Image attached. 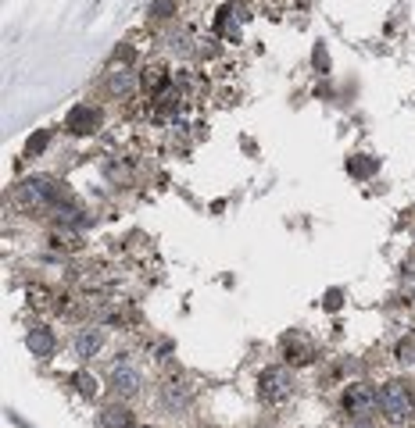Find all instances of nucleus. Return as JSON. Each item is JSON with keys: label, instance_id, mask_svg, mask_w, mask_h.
Masks as SVG:
<instances>
[{"label": "nucleus", "instance_id": "2", "mask_svg": "<svg viewBox=\"0 0 415 428\" xmlns=\"http://www.w3.org/2000/svg\"><path fill=\"white\" fill-rule=\"evenodd\" d=\"M340 407H344V414H347V418L365 421V418L380 407V389H372L369 382H351V385H344Z\"/></svg>", "mask_w": 415, "mask_h": 428}, {"label": "nucleus", "instance_id": "5", "mask_svg": "<svg viewBox=\"0 0 415 428\" xmlns=\"http://www.w3.org/2000/svg\"><path fill=\"white\" fill-rule=\"evenodd\" d=\"M22 197H26L29 204H47V200L57 197V186H54V179H47V175H33V179L22 182Z\"/></svg>", "mask_w": 415, "mask_h": 428}, {"label": "nucleus", "instance_id": "17", "mask_svg": "<svg viewBox=\"0 0 415 428\" xmlns=\"http://www.w3.org/2000/svg\"><path fill=\"white\" fill-rule=\"evenodd\" d=\"M398 360H415V335H405L401 342H398Z\"/></svg>", "mask_w": 415, "mask_h": 428}, {"label": "nucleus", "instance_id": "6", "mask_svg": "<svg viewBox=\"0 0 415 428\" xmlns=\"http://www.w3.org/2000/svg\"><path fill=\"white\" fill-rule=\"evenodd\" d=\"M136 86H140V79H136L133 68H115L111 79H108V93H111V97H129Z\"/></svg>", "mask_w": 415, "mask_h": 428}, {"label": "nucleus", "instance_id": "18", "mask_svg": "<svg viewBox=\"0 0 415 428\" xmlns=\"http://www.w3.org/2000/svg\"><path fill=\"white\" fill-rule=\"evenodd\" d=\"M72 382L79 385V393H82V396H93V393H97V382H93V378H90L86 371H79V375H75Z\"/></svg>", "mask_w": 415, "mask_h": 428}, {"label": "nucleus", "instance_id": "16", "mask_svg": "<svg viewBox=\"0 0 415 428\" xmlns=\"http://www.w3.org/2000/svg\"><path fill=\"white\" fill-rule=\"evenodd\" d=\"M151 14L154 18H172L176 14V0H151Z\"/></svg>", "mask_w": 415, "mask_h": 428}, {"label": "nucleus", "instance_id": "21", "mask_svg": "<svg viewBox=\"0 0 415 428\" xmlns=\"http://www.w3.org/2000/svg\"><path fill=\"white\" fill-rule=\"evenodd\" d=\"M351 428H376V425H369V421H358V425H351Z\"/></svg>", "mask_w": 415, "mask_h": 428}, {"label": "nucleus", "instance_id": "10", "mask_svg": "<svg viewBox=\"0 0 415 428\" xmlns=\"http://www.w3.org/2000/svg\"><path fill=\"white\" fill-rule=\"evenodd\" d=\"M347 171H351L355 179H372V175L380 171V161H376V157H369V154H358V157H351V161H347Z\"/></svg>", "mask_w": 415, "mask_h": 428}, {"label": "nucleus", "instance_id": "1", "mask_svg": "<svg viewBox=\"0 0 415 428\" xmlns=\"http://www.w3.org/2000/svg\"><path fill=\"white\" fill-rule=\"evenodd\" d=\"M380 411L387 414L390 425H405V421H412V414H415V396H412V389H408L401 378H394V382H383V385H380Z\"/></svg>", "mask_w": 415, "mask_h": 428}, {"label": "nucleus", "instance_id": "20", "mask_svg": "<svg viewBox=\"0 0 415 428\" xmlns=\"http://www.w3.org/2000/svg\"><path fill=\"white\" fill-rule=\"evenodd\" d=\"M311 57H315V68H319V72L329 68V57H326V47H322V43H315V54H311Z\"/></svg>", "mask_w": 415, "mask_h": 428}, {"label": "nucleus", "instance_id": "8", "mask_svg": "<svg viewBox=\"0 0 415 428\" xmlns=\"http://www.w3.org/2000/svg\"><path fill=\"white\" fill-rule=\"evenodd\" d=\"M111 389L118 393V396H136L140 393V375L133 371V368H115V375H111Z\"/></svg>", "mask_w": 415, "mask_h": 428}, {"label": "nucleus", "instance_id": "4", "mask_svg": "<svg viewBox=\"0 0 415 428\" xmlns=\"http://www.w3.org/2000/svg\"><path fill=\"white\" fill-rule=\"evenodd\" d=\"M75 136H90V133H97L100 128V111L93 104H75L72 111H68V121H65Z\"/></svg>", "mask_w": 415, "mask_h": 428}, {"label": "nucleus", "instance_id": "13", "mask_svg": "<svg viewBox=\"0 0 415 428\" xmlns=\"http://www.w3.org/2000/svg\"><path fill=\"white\" fill-rule=\"evenodd\" d=\"M143 86H147L151 93H161L165 86H169V72H165V64H151V68L143 72Z\"/></svg>", "mask_w": 415, "mask_h": 428}, {"label": "nucleus", "instance_id": "15", "mask_svg": "<svg viewBox=\"0 0 415 428\" xmlns=\"http://www.w3.org/2000/svg\"><path fill=\"white\" fill-rule=\"evenodd\" d=\"M47 139H50V133H47V128H39V133H33V136L26 139V157H36L39 150L47 146Z\"/></svg>", "mask_w": 415, "mask_h": 428}, {"label": "nucleus", "instance_id": "9", "mask_svg": "<svg viewBox=\"0 0 415 428\" xmlns=\"http://www.w3.org/2000/svg\"><path fill=\"white\" fill-rule=\"evenodd\" d=\"M26 347H29L33 357H50L54 353V332L50 329H33L26 335Z\"/></svg>", "mask_w": 415, "mask_h": 428}, {"label": "nucleus", "instance_id": "12", "mask_svg": "<svg viewBox=\"0 0 415 428\" xmlns=\"http://www.w3.org/2000/svg\"><path fill=\"white\" fill-rule=\"evenodd\" d=\"M100 425H104V428H133L129 407H108V411L100 414Z\"/></svg>", "mask_w": 415, "mask_h": 428}, {"label": "nucleus", "instance_id": "7", "mask_svg": "<svg viewBox=\"0 0 415 428\" xmlns=\"http://www.w3.org/2000/svg\"><path fill=\"white\" fill-rule=\"evenodd\" d=\"M283 357H286V364H297V368H304V364H311L315 350L308 347V339L290 335V339H286V347H283Z\"/></svg>", "mask_w": 415, "mask_h": 428}, {"label": "nucleus", "instance_id": "11", "mask_svg": "<svg viewBox=\"0 0 415 428\" xmlns=\"http://www.w3.org/2000/svg\"><path fill=\"white\" fill-rule=\"evenodd\" d=\"M100 332L97 329H86V332H82L79 339H75V353L82 357V360H90V357H97V350H100Z\"/></svg>", "mask_w": 415, "mask_h": 428}, {"label": "nucleus", "instance_id": "3", "mask_svg": "<svg viewBox=\"0 0 415 428\" xmlns=\"http://www.w3.org/2000/svg\"><path fill=\"white\" fill-rule=\"evenodd\" d=\"M258 389H261V396L268 403H279V400H286L290 393H294V378H290L286 368H265L261 378H258Z\"/></svg>", "mask_w": 415, "mask_h": 428}, {"label": "nucleus", "instance_id": "19", "mask_svg": "<svg viewBox=\"0 0 415 428\" xmlns=\"http://www.w3.org/2000/svg\"><path fill=\"white\" fill-rule=\"evenodd\" d=\"M340 304H344V293H340V289H329V293L322 296V307H326V311H340Z\"/></svg>", "mask_w": 415, "mask_h": 428}, {"label": "nucleus", "instance_id": "14", "mask_svg": "<svg viewBox=\"0 0 415 428\" xmlns=\"http://www.w3.org/2000/svg\"><path fill=\"white\" fill-rule=\"evenodd\" d=\"M165 400H169L172 407H183L186 400H190V393L183 389V382H165Z\"/></svg>", "mask_w": 415, "mask_h": 428}]
</instances>
